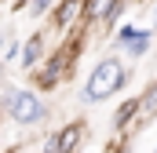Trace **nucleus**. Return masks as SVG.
<instances>
[{
  "label": "nucleus",
  "instance_id": "obj_16",
  "mask_svg": "<svg viewBox=\"0 0 157 153\" xmlns=\"http://www.w3.org/2000/svg\"><path fill=\"white\" fill-rule=\"evenodd\" d=\"M150 29H154V33H157V7H154V26H150Z\"/></svg>",
  "mask_w": 157,
  "mask_h": 153
},
{
  "label": "nucleus",
  "instance_id": "obj_1",
  "mask_svg": "<svg viewBox=\"0 0 157 153\" xmlns=\"http://www.w3.org/2000/svg\"><path fill=\"white\" fill-rule=\"evenodd\" d=\"M84 33H88L84 26H77L73 33H66V37L59 40V47L48 51L44 66L29 73V84H26V88H33L37 95H51V91H59V84L73 80V76H77L80 51H84Z\"/></svg>",
  "mask_w": 157,
  "mask_h": 153
},
{
  "label": "nucleus",
  "instance_id": "obj_6",
  "mask_svg": "<svg viewBox=\"0 0 157 153\" xmlns=\"http://www.w3.org/2000/svg\"><path fill=\"white\" fill-rule=\"evenodd\" d=\"M135 120H139V95H128L124 102H117V110L110 117V128L117 135H135Z\"/></svg>",
  "mask_w": 157,
  "mask_h": 153
},
{
  "label": "nucleus",
  "instance_id": "obj_2",
  "mask_svg": "<svg viewBox=\"0 0 157 153\" xmlns=\"http://www.w3.org/2000/svg\"><path fill=\"white\" fill-rule=\"evenodd\" d=\"M132 76H135V69H128L121 55H106V58H99V62L91 66L88 80H84V88H80V102H84V106L110 102L117 91H124V88L132 84Z\"/></svg>",
  "mask_w": 157,
  "mask_h": 153
},
{
  "label": "nucleus",
  "instance_id": "obj_10",
  "mask_svg": "<svg viewBox=\"0 0 157 153\" xmlns=\"http://www.w3.org/2000/svg\"><path fill=\"white\" fill-rule=\"evenodd\" d=\"M154 40H157L154 29H139V33H135V40H132L121 55H128V58H146V55H150V47H154Z\"/></svg>",
  "mask_w": 157,
  "mask_h": 153
},
{
  "label": "nucleus",
  "instance_id": "obj_13",
  "mask_svg": "<svg viewBox=\"0 0 157 153\" xmlns=\"http://www.w3.org/2000/svg\"><path fill=\"white\" fill-rule=\"evenodd\" d=\"M55 11V0H26V15L29 18H48Z\"/></svg>",
  "mask_w": 157,
  "mask_h": 153
},
{
  "label": "nucleus",
  "instance_id": "obj_7",
  "mask_svg": "<svg viewBox=\"0 0 157 153\" xmlns=\"http://www.w3.org/2000/svg\"><path fill=\"white\" fill-rule=\"evenodd\" d=\"M84 135H88V124L84 120H66L62 128H55V142H59V153H77L84 146Z\"/></svg>",
  "mask_w": 157,
  "mask_h": 153
},
{
  "label": "nucleus",
  "instance_id": "obj_11",
  "mask_svg": "<svg viewBox=\"0 0 157 153\" xmlns=\"http://www.w3.org/2000/svg\"><path fill=\"white\" fill-rule=\"evenodd\" d=\"M18 51H22V40L15 37V29H4L0 33V62H18Z\"/></svg>",
  "mask_w": 157,
  "mask_h": 153
},
{
  "label": "nucleus",
  "instance_id": "obj_5",
  "mask_svg": "<svg viewBox=\"0 0 157 153\" xmlns=\"http://www.w3.org/2000/svg\"><path fill=\"white\" fill-rule=\"evenodd\" d=\"M80 11H84V0H55V11L48 15V29L66 37L80 26Z\"/></svg>",
  "mask_w": 157,
  "mask_h": 153
},
{
  "label": "nucleus",
  "instance_id": "obj_3",
  "mask_svg": "<svg viewBox=\"0 0 157 153\" xmlns=\"http://www.w3.org/2000/svg\"><path fill=\"white\" fill-rule=\"evenodd\" d=\"M0 113L7 120H15L18 128H40L51 120V106L44 102V95H37L33 88H15L4 84L0 88Z\"/></svg>",
  "mask_w": 157,
  "mask_h": 153
},
{
  "label": "nucleus",
  "instance_id": "obj_18",
  "mask_svg": "<svg viewBox=\"0 0 157 153\" xmlns=\"http://www.w3.org/2000/svg\"><path fill=\"white\" fill-rule=\"evenodd\" d=\"M154 153H157V146H154Z\"/></svg>",
  "mask_w": 157,
  "mask_h": 153
},
{
  "label": "nucleus",
  "instance_id": "obj_8",
  "mask_svg": "<svg viewBox=\"0 0 157 153\" xmlns=\"http://www.w3.org/2000/svg\"><path fill=\"white\" fill-rule=\"evenodd\" d=\"M154 120H157V76L139 91V120H135V131L150 128Z\"/></svg>",
  "mask_w": 157,
  "mask_h": 153
},
{
  "label": "nucleus",
  "instance_id": "obj_12",
  "mask_svg": "<svg viewBox=\"0 0 157 153\" xmlns=\"http://www.w3.org/2000/svg\"><path fill=\"white\" fill-rule=\"evenodd\" d=\"M135 33H139V26H135V22H121L117 29H113V47H117V55L132 44V40H135Z\"/></svg>",
  "mask_w": 157,
  "mask_h": 153
},
{
  "label": "nucleus",
  "instance_id": "obj_4",
  "mask_svg": "<svg viewBox=\"0 0 157 153\" xmlns=\"http://www.w3.org/2000/svg\"><path fill=\"white\" fill-rule=\"evenodd\" d=\"M51 29L48 26H40V29H33L29 37L22 40V51H18V66H22V73L29 76L33 69H40L44 66V58H48V51H51Z\"/></svg>",
  "mask_w": 157,
  "mask_h": 153
},
{
  "label": "nucleus",
  "instance_id": "obj_19",
  "mask_svg": "<svg viewBox=\"0 0 157 153\" xmlns=\"http://www.w3.org/2000/svg\"><path fill=\"white\" fill-rule=\"evenodd\" d=\"M0 117H4V113H0Z\"/></svg>",
  "mask_w": 157,
  "mask_h": 153
},
{
  "label": "nucleus",
  "instance_id": "obj_9",
  "mask_svg": "<svg viewBox=\"0 0 157 153\" xmlns=\"http://www.w3.org/2000/svg\"><path fill=\"white\" fill-rule=\"evenodd\" d=\"M117 0H84V11H80V26L84 29H99L102 26V18L110 15V7H113Z\"/></svg>",
  "mask_w": 157,
  "mask_h": 153
},
{
  "label": "nucleus",
  "instance_id": "obj_15",
  "mask_svg": "<svg viewBox=\"0 0 157 153\" xmlns=\"http://www.w3.org/2000/svg\"><path fill=\"white\" fill-rule=\"evenodd\" d=\"M4 84H7V66L0 62V88H4Z\"/></svg>",
  "mask_w": 157,
  "mask_h": 153
},
{
  "label": "nucleus",
  "instance_id": "obj_17",
  "mask_svg": "<svg viewBox=\"0 0 157 153\" xmlns=\"http://www.w3.org/2000/svg\"><path fill=\"white\" fill-rule=\"evenodd\" d=\"M135 4H154V0H135Z\"/></svg>",
  "mask_w": 157,
  "mask_h": 153
},
{
  "label": "nucleus",
  "instance_id": "obj_14",
  "mask_svg": "<svg viewBox=\"0 0 157 153\" xmlns=\"http://www.w3.org/2000/svg\"><path fill=\"white\" fill-rule=\"evenodd\" d=\"M132 139H135V135H121L117 142L110 146V153H132Z\"/></svg>",
  "mask_w": 157,
  "mask_h": 153
}]
</instances>
